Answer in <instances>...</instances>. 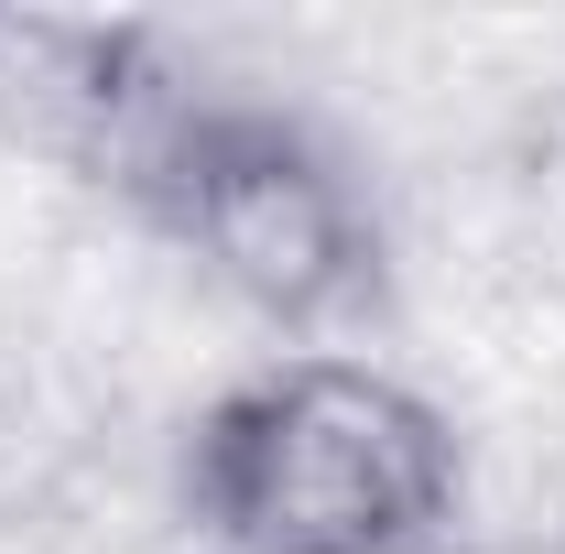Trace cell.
Instances as JSON below:
<instances>
[{
  "instance_id": "1",
  "label": "cell",
  "mask_w": 565,
  "mask_h": 554,
  "mask_svg": "<svg viewBox=\"0 0 565 554\" xmlns=\"http://www.w3.org/2000/svg\"><path fill=\"white\" fill-rule=\"evenodd\" d=\"M87 174L282 348H349L392 305V217L381 185L316 109L141 66Z\"/></svg>"
},
{
  "instance_id": "2",
  "label": "cell",
  "mask_w": 565,
  "mask_h": 554,
  "mask_svg": "<svg viewBox=\"0 0 565 554\" xmlns=\"http://www.w3.org/2000/svg\"><path fill=\"white\" fill-rule=\"evenodd\" d=\"M174 511L207 554H468V435L370 348H273L174 435Z\"/></svg>"
}]
</instances>
